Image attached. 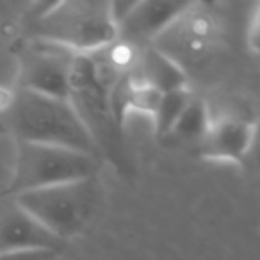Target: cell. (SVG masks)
<instances>
[{
  "label": "cell",
  "instance_id": "cell-1",
  "mask_svg": "<svg viewBox=\"0 0 260 260\" xmlns=\"http://www.w3.org/2000/svg\"><path fill=\"white\" fill-rule=\"evenodd\" d=\"M16 141L62 146L100 157L89 132L68 100L16 89L6 111Z\"/></svg>",
  "mask_w": 260,
  "mask_h": 260
},
{
  "label": "cell",
  "instance_id": "cell-2",
  "mask_svg": "<svg viewBox=\"0 0 260 260\" xmlns=\"http://www.w3.org/2000/svg\"><path fill=\"white\" fill-rule=\"evenodd\" d=\"M118 77L94 55H77L70 79L68 102L89 132L98 153L109 157L118 168L126 166L121 125L112 111L111 91Z\"/></svg>",
  "mask_w": 260,
  "mask_h": 260
},
{
  "label": "cell",
  "instance_id": "cell-3",
  "mask_svg": "<svg viewBox=\"0 0 260 260\" xmlns=\"http://www.w3.org/2000/svg\"><path fill=\"white\" fill-rule=\"evenodd\" d=\"M30 38L50 41L77 55L105 48L118 38L111 4L98 0H64L41 8L30 20Z\"/></svg>",
  "mask_w": 260,
  "mask_h": 260
},
{
  "label": "cell",
  "instance_id": "cell-4",
  "mask_svg": "<svg viewBox=\"0 0 260 260\" xmlns=\"http://www.w3.org/2000/svg\"><path fill=\"white\" fill-rule=\"evenodd\" d=\"M15 202L45 230L64 242L89 224L100 203V187L96 177H91L23 192Z\"/></svg>",
  "mask_w": 260,
  "mask_h": 260
},
{
  "label": "cell",
  "instance_id": "cell-5",
  "mask_svg": "<svg viewBox=\"0 0 260 260\" xmlns=\"http://www.w3.org/2000/svg\"><path fill=\"white\" fill-rule=\"evenodd\" d=\"M98 157L62 146L16 141L11 192L15 196L38 189L96 177Z\"/></svg>",
  "mask_w": 260,
  "mask_h": 260
},
{
  "label": "cell",
  "instance_id": "cell-6",
  "mask_svg": "<svg viewBox=\"0 0 260 260\" xmlns=\"http://www.w3.org/2000/svg\"><path fill=\"white\" fill-rule=\"evenodd\" d=\"M75 57L68 48L30 38L18 50V87L68 100Z\"/></svg>",
  "mask_w": 260,
  "mask_h": 260
},
{
  "label": "cell",
  "instance_id": "cell-7",
  "mask_svg": "<svg viewBox=\"0 0 260 260\" xmlns=\"http://www.w3.org/2000/svg\"><path fill=\"white\" fill-rule=\"evenodd\" d=\"M189 8V2H134V8L118 25V40L141 47L146 41L162 36Z\"/></svg>",
  "mask_w": 260,
  "mask_h": 260
},
{
  "label": "cell",
  "instance_id": "cell-8",
  "mask_svg": "<svg viewBox=\"0 0 260 260\" xmlns=\"http://www.w3.org/2000/svg\"><path fill=\"white\" fill-rule=\"evenodd\" d=\"M256 128L248 119L223 116L210 121L205 138L200 143V153L212 160H241L251 150Z\"/></svg>",
  "mask_w": 260,
  "mask_h": 260
},
{
  "label": "cell",
  "instance_id": "cell-9",
  "mask_svg": "<svg viewBox=\"0 0 260 260\" xmlns=\"http://www.w3.org/2000/svg\"><path fill=\"white\" fill-rule=\"evenodd\" d=\"M32 248L61 251L62 241L45 230L34 217L20 209L16 202L0 210V253Z\"/></svg>",
  "mask_w": 260,
  "mask_h": 260
},
{
  "label": "cell",
  "instance_id": "cell-10",
  "mask_svg": "<svg viewBox=\"0 0 260 260\" xmlns=\"http://www.w3.org/2000/svg\"><path fill=\"white\" fill-rule=\"evenodd\" d=\"M132 79L159 93L185 87V75L182 68L160 48H143Z\"/></svg>",
  "mask_w": 260,
  "mask_h": 260
},
{
  "label": "cell",
  "instance_id": "cell-11",
  "mask_svg": "<svg viewBox=\"0 0 260 260\" xmlns=\"http://www.w3.org/2000/svg\"><path fill=\"white\" fill-rule=\"evenodd\" d=\"M210 126V118L207 112V105L198 98H192L191 104L178 118L171 132L164 139H171L177 143H202L207 130Z\"/></svg>",
  "mask_w": 260,
  "mask_h": 260
},
{
  "label": "cell",
  "instance_id": "cell-12",
  "mask_svg": "<svg viewBox=\"0 0 260 260\" xmlns=\"http://www.w3.org/2000/svg\"><path fill=\"white\" fill-rule=\"evenodd\" d=\"M192 94L189 93L187 87H180V89L168 91V93L160 94L159 105H157L155 112H153V125H155V132L160 139H164L171 132L175 123L178 121L187 105L191 104Z\"/></svg>",
  "mask_w": 260,
  "mask_h": 260
},
{
  "label": "cell",
  "instance_id": "cell-13",
  "mask_svg": "<svg viewBox=\"0 0 260 260\" xmlns=\"http://www.w3.org/2000/svg\"><path fill=\"white\" fill-rule=\"evenodd\" d=\"M57 249L32 248V249H16V251L0 253V260H57Z\"/></svg>",
  "mask_w": 260,
  "mask_h": 260
},
{
  "label": "cell",
  "instance_id": "cell-14",
  "mask_svg": "<svg viewBox=\"0 0 260 260\" xmlns=\"http://www.w3.org/2000/svg\"><path fill=\"white\" fill-rule=\"evenodd\" d=\"M248 45L255 52H260V4L253 11V16L249 20L248 27Z\"/></svg>",
  "mask_w": 260,
  "mask_h": 260
},
{
  "label": "cell",
  "instance_id": "cell-15",
  "mask_svg": "<svg viewBox=\"0 0 260 260\" xmlns=\"http://www.w3.org/2000/svg\"><path fill=\"white\" fill-rule=\"evenodd\" d=\"M255 159H256V162H258V166H260V143L256 145V150H255Z\"/></svg>",
  "mask_w": 260,
  "mask_h": 260
}]
</instances>
